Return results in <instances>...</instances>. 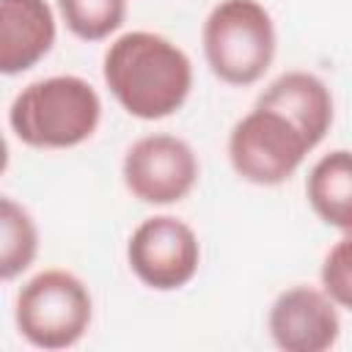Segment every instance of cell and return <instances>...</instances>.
<instances>
[{
	"mask_svg": "<svg viewBox=\"0 0 352 352\" xmlns=\"http://www.w3.org/2000/svg\"><path fill=\"white\" fill-rule=\"evenodd\" d=\"M258 107L280 113L305 138L311 151L327 138L336 116L333 94L322 77L305 69H289L278 74L256 99Z\"/></svg>",
	"mask_w": 352,
	"mask_h": 352,
	"instance_id": "obj_9",
	"label": "cell"
},
{
	"mask_svg": "<svg viewBox=\"0 0 352 352\" xmlns=\"http://www.w3.org/2000/svg\"><path fill=\"white\" fill-rule=\"evenodd\" d=\"M38 226L14 198L0 195V283L16 280L38 256Z\"/></svg>",
	"mask_w": 352,
	"mask_h": 352,
	"instance_id": "obj_12",
	"label": "cell"
},
{
	"mask_svg": "<svg viewBox=\"0 0 352 352\" xmlns=\"http://www.w3.org/2000/svg\"><path fill=\"white\" fill-rule=\"evenodd\" d=\"M305 198L324 226L341 234L352 231V160L346 148H333L311 165Z\"/></svg>",
	"mask_w": 352,
	"mask_h": 352,
	"instance_id": "obj_11",
	"label": "cell"
},
{
	"mask_svg": "<svg viewBox=\"0 0 352 352\" xmlns=\"http://www.w3.org/2000/svg\"><path fill=\"white\" fill-rule=\"evenodd\" d=\"M126 264L146 289L179 292L198 275V234L176 214L146 217L126 239Z\"/></svg>",
	"mask_w": 352,
	"mask_h": 352,
	"instance_id": "obj_7",
	"label": "cell"
},
{
	"mask_svg": "<svg viewBox=\"0 0 352 352\" xmlns=\"http://www.w3.org/2000/svg\"><path fill=\"white\" fill-rule=\"evenodd\" d=\"M8 162H11V154H8V140H6V135L0 132V176L6 173Z\"/></svg>",
	"mask_w": 352,
	"mask_h": 352,
	"instance_id": "obj_15",
	"label": "cell"
},
{
	"mask_svg": "<svg viewBox=\"0 0 352 352\" xmlns=\"http://www.w3.org/2000/svg\"><path fill=\"white\" fill-rule=\"evenodd\" d=\"M58 38L47 0H0V74L16 77L44 60Z\"/></svg>",
	"mask_w": 352,
	"mask_h": 352,
	"instance_id": "obj_10",
	"label": "cell"
},
{
	"mask_svg": "<svg viewBox=\"0 0 352 352\" xmlns=\"http://www.w3.org/2000/svg\"><path fill=\"white\" fill-rule=\"evenodd\" d=\"M102 77L113 99L132 118L162 121L190 99L192 60L162 33L129 30L104 50Z\"/></svg>",
	"mask_w": 352,
	"mask_h": 352,
	"instance_id": "obj_1",
	"label": "cell"
},
{
	"mask_svg": "<svg viewBox=\"0 0 352 352\" xmlns=\"http://www.w3.org/2000/svg\"><path fill=\"white\" fill-rule=\"evenodd\" d=\"M91 322V289L69 270H41L16 292L14 324L16 333L36 349H69L82 341Z\"/></svg>",
	"mask_w": 352,
	"mask_h": 352,
	"instance_id": "obj_4",
	"label": "cell"
},
{
	"mask_svg": "<svg viewBox=\"0 0 352 352\" xmlns=\"http://www.w3.org/2000/svg\"><path fill=\"white\" fill-rule=\"evenodd\" d=\"M201 47L209 72L220 82L253 85L275 60V19L258 0H220L204 19Z\"/></svg>",
	"mask_w": 352,
	"mask_h": 352,
	"instance_id": "obj_3",
	"label": "cell"
},
{
	"mask_svg": "<svg viewBox=\"0 0 352 352\" xmlns=\"http://www.w3.org/2000/svg\"><path fill=\"white\" fill-rule=\"evenodd\" d=\"M226 151L234 173L242 182L256 187H278L300 170L311 154V146L280 113L256 104L231 126Z\"/></svg>",
	"mask_w": 352,
	"mask_h": 352,
	"instance_id": "obj_5",
	"label": "cell"
},
{
	"mask_svg": "<svg viewBox=\"0 0 352 352\" xmlns=\"http://www.w3.org/2000/svg\"><path fill=\"white\" fill-rule=\"evenodd\" d=\"M102 121L99 91L77 74L28 82L8 107L11 132L30 148H74L94 138Z\"/></svg>",
	"mask_w": 352,
	"mask_h": 352,
	"instance_id": "obj_2",
	"label": "cell"
},
{
	"mask_svg": "<svg viewBox=\"0 0 352 352\" xmlns=\"http://www.w3.org/2000/svg\"><path fill=\"white\" fill-rule=\"evenodd\" d=\"M201 176L192 146L170 132H151L129 143L121 160V179L132 198L151 206L184 201Z\"/></svg>",
	"mask_w": 352,
	"mask_h": 352,
	"instance_id": "obj_6",
	"label": "cell"
},
{
	"mask_svg": "<svg viewBox=\"0 0 352 352\" xmlns=\"http://www.w3.org/2000/svg\"><path fill=\"white\" fill-rule=\"evenodd\" d=\"M58 16L80 41H104L121 30L126 19V0H55Z\"/></svg>",
	"mask_w": 352,
	"mask_h": 352,
	"instance_id": "obj_13",
	"label": "cell"
},
{
	"mask_svg": "<svg viewBox=\"0 0 352 352\" xmlns=\"http://www.w3.org/2000/svg\"><path fill=\"white\" fill-rule=\"evenodd\" d=\"M267 330L283 352H324L341 336V308L319 286L297 283L272 300Z\"/></svg>",
	"mask_w": 352,
	"mask_h": 352,
	"instance_id": "obj_8",
	"label": "cell"
},
{
	"mask_svg": "<svg viewBox=\"0 0 352 352\" xmlns=\"http://www.w3.org/2000/svg\"><path fill=\"white\" fill-rule=\"evenodd\" d=\"M319 280H322L319 289L341 311L352 305V239L349 234H341V239H336L330 250L324 253L322 267H319Z\"/></svg>",
	"mask_w": 352,
	"mask_h": 352,
	"instance_id": "obj_14",
	"label": "cell"
}]
</instances>
